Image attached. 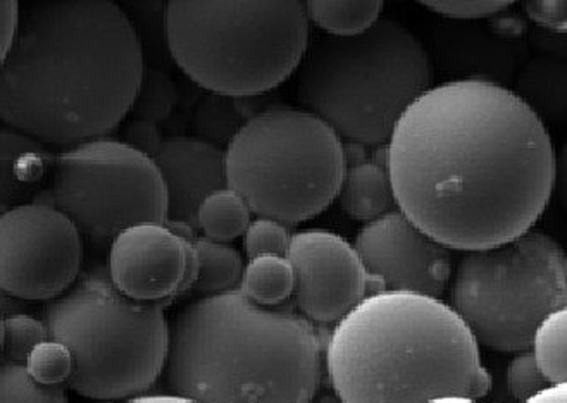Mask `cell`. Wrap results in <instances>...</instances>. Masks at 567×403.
I'll use <instances>...</instances> for the list:
<instances>
[{"label":"cell","instance_id":"1","mask_svg":"<svg viewBox=\"0 0 567 403\" xmlns=\"http://www.w3.org/2000/svg\"><path fill=\"white\" fill-rule=\"evenodd\" d=\"M396 209L449 250H483L533 229L556 185L540 114L486 78L433 85L386 144Z\"/></svg>","mask_w":567,"mask_h":403},{"label":"cell","instance_id":"2","mask_svg":"<svg viewBox=\"0 0 567 403\" xmlns=\"http://www.w3.org/2000/svg\"><path fill=\"white\" fill-rule=\"evenodd\" d=\"M144 71L135 24L114 2L20 6L0 64V120L45 145L105 138L130 113Z\"/></svg>","mask_w":567,"mask_h":403},{"label":"cell","instance_id":"3","mask_svg":"<svg viewBox=\"0 0 567 403\" xmlns=\"http://www.w3.org/2000/svg\"><path fill=\"white\" fill-rule=\"evenodd\" d=\"M324 365L343 403L478 400L492 388L480 345L449 303L380 291L334 324Z\"/></svg>","mask_w":567,"mask_h":403},{"label":"cell","instance_id":"4","mask_svg":"<svg viewBox=\"0 0 567 403\" xmlns=\"http://www.w3.org/2000/svg\"><path fill=\"white\" fill-rule=\"evenodd\" d=\"M316 326L238 290L204 297L173 322L166 381L195 403H309L323 378Z\"/></svg>","mask_w":567,"mask_h":403},{"label":"cell","instance_id":"5","mask_svg":"<svg viewBox=\"0 0 567 403\" xmlns=\"http://www.w3.org/2000/svg\"><path fill=\"white\" fill-rule=\"evenodd\" d=\"M297 71L303 111L342 142L368 147L389 144L402 114L435 82L421 40L386 18L358 37H319Z\"/></svg>","mask_w":567,"mask_h":403},{"label":"cell","instance_id":"6","mask_svg":"<svg viewBox=\"0 0 567 403\" xmlns=\"http://www.w3.org/2000/svg\"><path fill=\"white\" fill-rule=\"evenodd\" d=\"M166 39L183 73L221 97H254L296 73L311 40L306 2H167Z\"/></svg>","mask_w":567,"mask_h":403},{"label":"cell","instance_id":"7","mask_svg":"<svg viewBox=\"0 0 567 403\" xmlns=\"http://www.w3.org/2000/svg\"><path fill=\"white\" fill-rule=\"evenodd\" d=\"M49 340L70 349L66 388L95 400H123L147 392L166 368L169 326L159 303L121 293L107 269L86 272L45 309Z\"/></svg>","mask_w":567,"mask_h":403},{"label":"cell","instance_id":"8","mask_svg":"<svg viewBox=\"0 0 567 403\" xmlns=\"http://www.w3.org/2000/svg\"><path fill=\"white\" fill-rule=\"evenodd\" d=\"M226 183L252 214L309 221L339 197L346 145L303 108L271 107L241 124L225 148Z\"/></svg>","mask_w":567,"mask_h":403},{"label":"cell","instance_id":"9","mask_svg":"<svg viewBox=\"0 0 567 403\" xmlns=\"http://www.w3.org/2000/svg\"><path fill=\"white\" fill-rule=\"evenodd\" d=\"M449 306L478 345L501 352L528 350L548 316L566 309L567 259L545 232L464 254L452 271Z\"/></svg>","mask_w":567,"mask_h":403},{"label":"cell","instance_id":"10","mask_svg":"<svg viewBox=\"0 0 567 403\" xmlns=\"http://www.w3.org/2000/svg\"><path fill=\"white\" fill-rule=\"evenodd\" d=\"M48 206L70 217L82 237L107 244L144 223L166 225L167 198L156 163L123 142L99 138L55 155Z\"/></svg>","mask_w":567,"mask_h":403},{"label":"cell","instance_id":"11","mask_svg":"<svg viewBox=\"0 0 567 403\" xmlns=\"http://www.w3.org/2000/svg\"><path fill=\"white\" fill-rule=\"evenodd\" d=\"M82 271V235L70 217L40 202L0 216V287L27 302L66 293Z\"/></svg>","mask_w":567,"mask_h":403},{"label":"cell","instance_id":"12","mask_svg":"<svg viewBox=\"0 0 567 403\" xmlns=\"http://www.w3.org/2000/svg\"><path fill=\"white\" fill-rule=\"evenodd\" d=\"M287 259L299 314L315 326H334L365 297L385 291L381 279L365 271L354 245L324 229L292 235Z\"/></svg>","mask_w":567,"mask_h":403},{"label":"cell","instance_id":"13","mask_svg":"<svg viewBox=\"0 0 567 403\" xmlns=\"http://www.w3.org/2000/svg\"><path fill=\"white\" fill-rule=\"evenodd\" d=\"M365 271L381 279L385 291L440 299L451 285V250L395 209L365 223L355 238Z\"/></svg>","mask_w":567,"mask_h":403},{"label":"cell","instance_id":"14","mask_svg":"<svg viewBox=\"0 0 567 403\" xmlns=\"http://www.w3.org/2000/svg\"><path fill=\"white\" fill-rule=\"evenodd\" d=\"M197 268L194 240L167 225L144 223L114 238L107 275L128 299L163 306L194 287Z\"/></svg>","mask_w":567,"mask_h":403},{"label":"cell","instance_id":"15","mask_svg":"<svg viewBox=\"0 0 567 403\" xmlns=\"http://www.w3.org/2000/svg\"><path fill=\"white\" fill-rule=\"evenodd\" d=\"M152 159L166 188V225L197 229L200 204L228 186L225 148L194 136H169Z\"/></svg>","mask_w":567,"mask_h":403},{"label":"cell","instance_id":"16","mask_svg":"<svg viewBox=\"0 0 567 403\" xmlns=\"http://www.w3.org/2000/svg\"><path fill=\"white\" fill-rule=\"evenodd\" d=\"M55 155L18 130H0V209L32 204L51 182Z\"/></svg>","mask_w":567,"mask_h":403},{"label":"cell","instance_id":"17","mask_svg":"<svg viewBox=\"0 0 567 403\" xmlns=\"http://www.w3.org/2000/svg\"><path fill=\"white\" fill-rule=\"evenodd\" d=\"M339 198L343 213L358 221L370 223L395 210V195L386 164L355 161L347 166Z\"/></svg>","mask_w":567,"mask_h":403},{"label":"cell","instance_id":"18","mask_svg":"<svg viewBox=\"0 0 567 403\" xmlns=\"http://www.w3.org/2000/svg\"><path fill=\"white\" fill-rule=\"evenodd\" d=\"M238 291L266 309L281 307L293 294V269L287 257H254L244 268Z\"/></svg>","mask_w":567,"mask_h":403},{"label":"cell","instance_id":"19","mask_svg":"<svg viewBox=\"0 0 567 403\" xmlns=\"http://www.w3.org/2000/svg\"><path fill=\"white\" fill-rule=\"evenodd\" d=\"M252 221V210L238 192L225 186L213 192L198 207L197 228L207 240L229 244L244 237Z\"/></svg>","mask_w":567,"mask_h":403},{"label":"cell","instance_id":"20","mask_svg":"<svg viewBox=\"0 0 567 403\" xmlns=\"http://www.w3.org/2000/svg\"><path fill=\"white\" fill-rule=\"evenodd\" d=\"M194 248L198 264L195 290L206 297L238 290L245 266L237 248L207 238L194 240Z\"/></svg>","mask_w":567,"mask_h":403},{"label":"cell","instance_id":"21","mask_svg":"<svg viewBox=\"0 0 567 403\" xmlns=\"http://www.w3.org/2000/svg\"><path fill=\"white\" fill-rule=\"evenodd\" d=\"M309 23L337 39L358 37L381 20L383 2H306Z\"/></svg>","mask_w":567,"mask_h":403},{"label":"cell","instance_id":"22","mask_svg":"<svg viewBox=\"0 0 567 403\" xmlns=\"http://www.w3.org/2000/svg\"><path fill=\"white\" fill-rule=\"evenodd\" d=\"M566 309L545 318L533 333L529 350L545 380L550 384H566Z\"/></svg>","mask_w":567,"mask_h":403},{"label":"cell","instance_id":"23","mask_svg":"<svg viewBox=\"0 0 567 403\" xmlns=\"http://www.w3.org/2000/svg\"><path fill=\"white\" fill-rule=\"evenodd\" d=\"M178 89L172 78L163 71L148 70L144 71L130 111L135 120L159 124L172 116L176 104H178Z\"/></svg>","mask_w":567,"mask_h":403},{"label":"cell","instance_id":"24","mask_svg":"<svg viewBox=\"0 0 567 403\" xmlns=\"http://www.w3.org/2000/svg\"><path fill=\"white\" fill-rule=\"evenodd\" d=\"M0 403H68L64 386L37 383L23 364H0Z\"/></svg>","mask_w":567,"mask_h":403},{"label":"cell","instance_id":"25","mask_svg":"<svg viewBox=\"0 0 567 403\" xmlns=\"http://www.w3.org/2000/svg\"><path fill=\"white\" fill-rule=\"evenodd\" d=\"M49 340L45 322L30 314L4 319V337L0 359L6 364H27L28 356L40 343Z\"/></svg>","mask_w":567,"mask_h":403},{"label":"cell","instance_id":"26","mask_svg":"<svg viewBox=\"0 0 567 403\" xmlns=\"http://www.w3.org/2000/svg\"><path fill=\"white\" fill-rule=\"evenodd\" d=\"M24 368L43 386H66L73 374V356L63 343L45 340L30 353Z\"/></svg>","mask_w":567,"mask_h":403},{"label":"cell","instance_id":"27","mask_svg":"<svg viewBox=\"0 0 567 403\" xmlns=\"http://www.w3.org/2000/svg\"><path fill=\"white\" fill-rule=\"evenodd\" d=\"M244 238L245 252L249 259L262 256L287 257L292 235L284 223L269 217H257L250 221Z\"/></svg>","mask_w":567,"mask_h":403},{"label":"cell","instance_id":"28","mask_svg":"<svg viewBox=\"0 0 567 403\" xmlns=\"http://www.w3.org/2000/svg\"><path fill=\"white\" fill-rule=\"evenodd\" d=\"M507 383H509L511 393L517 402H526V400L535 396L536 393L544 392L545 388L551 386L540 368L536 364L532 350H520L509 369H507Z\"/></svg>","mask_w":567,"mask_h":403},{"label":"cell","instance_id":"29","mask_svg":"<svg viewBox=\"0 0 567 403\" xmlns=\"http://www.w3.org/2000/svg\"><path fill=\"white\" fill-rule=\"evenodd\" d=\"M427 11L435 12V14L447 16L452 20H482V18H489V16L501 14L505 9H509L513 2H421Z\"/></svg>","mask_w":567,"mask_h":403},{"label":"cell","instance_id":"30","mask_svg":"<svg viewBox=\"0 0 567 403\" xmlns=\"http://www.w3.org/2000/svg\"><path fill=\"white\" fill-rule=\"evenodd\" d=\"M163 140L159 126L148 123V121H130L125 126V132H123V144L142 152V154L147 155L151 159L159 151Z\"/></svg>","mask_w":567,"mask_h":403},{"label":"cell","instance_id":"31","mask_svg":"<svg viewBox=\"0 0 567 403\" xmlns=\"http://www.w3.org/2000/svg\"><path fill=\"white\" fill-rule=\"evenodd\" d=\"M525 12L529 20L545 30L564 33L567 30V6L566 2H538L529 0L525 2Z\"/></svg>","mask_w":567,"mask_h":403},{"label":"cell","instance_id":"32","mask_svg":"<svg viewBox=\"0 0 567 403\" xmlns=\"http://www.w3.org/2000/svg\"><path fill=\"white\" fill-rule=\"evenodd\" d=\"M20 4L18 2H0V64L4 62L14 33H17Z\"/></svg>","mask_w":567,"mask_h":403},{"label":"cell","instance_id":"33","mask_svg":"<svg viewBox=\"0 0 567 403\" xmlns=\"http://www.w3.org/2000/svg\"><path fill=\"white\" fill-rule=\"evenodd\" d=\"M20 314H28L27 300L20 299L17 294L0 287V316L2 319Z\"/></svg>","mask_w":567,"mask_h":403},{"label":"cell","instance_id":"34","mask_svg":"<svg viewBox=\"0 0 567 403\" xmlns=\"http://www.w3.org/2000/svg\"><path fill=\"white\" fill-rule=\"evenodd\" d=\"M566 395V384H551V386L545 388L544 392L536 393L535 396L523 403H567Z\"/></svg>","mask_w":567,"mask_h":403},{"label":"cell","instance_id":"35","mask_svg":"<svg viewBox=\"0 0 567 403\" xmlns=\"http://www.w3.org/2000/svg\"><path fill=\"white\" fill-rule=\"evenodd\" d=\"M128 403H195L192 400L183 399L178 395H148V396H135L130 400Z\"/></svg>","mask_w":567,"mask_h":403},{"label":"cell","instance_id":"36","mask_svg":"<svg viewBox=\"0 0 567 403\" xmlns=\"http://www.w3.org/2000/svg\"><path fill=\"white\" fill-rule=\"evenodd\" d=\"M309 403H343L342 399H340L333 390H321L319 388L316 395L312 396L311 402Z\"/></svg>","mask_w":567,"mask_h":403},{"label":"cell","instance_id":"37","mask_svg":"<svg viewBox=\"0 0 567 403\" xmlns=\"http://www.w3.org/2000/svg\"><path fill=\"white\" fill-rule=\"evenodd\" d=\"M427 403H478V400L467 396H442V399L430 400Z\"/></svg>","mask_w":567,"mask_h":403},{"label":"cell","instance_id":"38","mask_svg":"<svg viewBox=\"0 0 567 403\" xmlns=\"http://www.w3.org/2000/svg\"><path fill=\"white\" fill-rule=\"evenodd\" d=\"M2 337H4V319L0 316V352H2Z\"/></svg>","mask_w":567,"mask_h":403},{"label":"cell","instance_id":"39","mask_svg":"<svg viewBox=\"0 0 567 403\" xmlns=\"http://www.w3.org/2000/svg\"><path fill=\"white\" fill-rule=\"evenodd\" d=\"M2 213H6V209H0V216H2Z\"/></svg>","mask_w":567,"mask_h":403}]
</instances>
